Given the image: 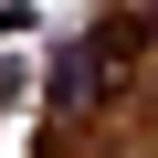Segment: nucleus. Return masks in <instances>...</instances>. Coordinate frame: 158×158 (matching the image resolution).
<instances>
[{
	"instance_id": "f257e3e1",
	"label": "nucleus",
	"mask_w": 158,
	"mask_h": 158,
	"mask_svg": "<svg viewBox=\"0 0 158 158\" xmlns=\"http://www.w3.org/2000/svg\"><path fill=\"white\" fill-rule=\"evenodd\" d=\"M137 53H148V11H106L85 42L63 53V74H53V127H74V116H95L127 74H137Z\"/></svg>"
}]
</instances>
